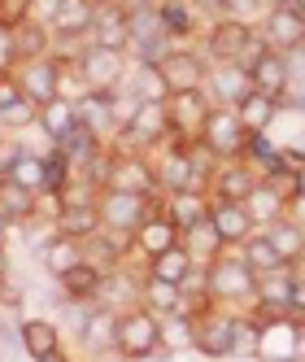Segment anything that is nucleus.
<instances>
[{
    "label": "nucleus",
    "mask_w": 305,
    "mask_h": 362,
    "mask_svg": "<svg viewBox=\"0 0 305 362\" xmlns=\"http://www.w3.org/2000/svg\"><path fill=\"white\" fill-rule=\"evenodd\" d=\"M201 140H205L222 162H240L249 153V127L240 122V114L232 105H214L210 118H205V132H201Z\"/></svg>",
    "instance_id": "20e7f679"
},
{
    "label": "nucleus",
    "mask_w": 305,
    "mask_h": 362,
    "mask_svg": "<svg viewBox=\"0 0 305 362\" xmlns=\"http://www.w3.org/2000/svg\"><path fill=\"white\" fill-rule=\"evenodd\" d=\"M92 5H96V9H100V5H118V0H92Z\"/></svg>",
    "instance_id": "4d7b16f0"
},
{
    "label": "nucleus",
    "mask_w": 305,
    "mask_h": 362,
    "mask_svg": "<svg viewBox=\"0 0 305 362\" xmlns=\"http://www.w3.org/2000/svg\"><path fill=\"white\" fill-rule=\"evenodd\" d=\"M79 262H83V240L61 236V231H57V240L48 245V253H44V267H48V275H53V279H61L66 271H74Z\"/></svg>",
    "instance_id": "e433bc0d"
},
{
    "label": "nucleus",
    "mask_w": 305,
    "mask_h": 362,
    "mask_svg": "<svg viewBox=\"0 0 305 362\" xmlns=\"http://www.w3.org/2000/svg\"><path fill=\"white\" fill-rule=\"evenodd\" d=\"M118 362H131V358H118Z\"/></svg>",
    "instance_id": "680f3d73"
},
{
    "label": "nucleus",
    "mask_w": 305,
    "mask_h": 362,
    "mask_svg": "<svg viewBox=\"0 0 305 362\" xmlns=\"http://www.w3.org/2000/svg\"><path fill=\"white\" fill-rule=\"evenodd\" d=\"M192 5H196V9H205V13H218V18H222L227 9H232V0H192Z\"/></svg>",
    "instance_id": "de8ad7c7"
},
{
    "label": "nucleus",
    "mask_w": 305,
    "mask_h": 362,
    "mask_svg": "<svg viewBox=\"0 0 305 362\" xmlns=\"http://www.w3.org/2000/svg\"><path fill=\"white\" fill-rule=\"evenodd\" d=\"M232 332H236V319L227 315H210L196 319V336H192V349L205 354V358H232Z\"/></svg>",
    "instance_id": "a211bd4d"
},
{
    "label": "nucleus",
    "mask_w": 305,
    "mask_h": 362,
    "mask_svg": "<svg viewBox=\"0 0 305 362\" xmlns=\"http://www.w3.org/2000/svg\"><path fill=\"white\" fill-rule=\"evenodd\" d=\"M96 205H100V218H105V227L109 231H118V236H136L140 231V223L157 210V197H144V192H122V188H100V197H96Z\"/></svg>",
    "instance_id": "f03ea898"
},
{
    "label": "nucleus",
    "mask_w": 305,
    "mask_h": 362,
    "mask_svg": "<svg viewBox=\"0 0 305 362\" xmlns=\"http://www.w3.org/2000/svg\"><path fill=\"white\" fill-rule=\"evenodd\" d=\"M262 35L275 53H288V48L305 44V13L297 5H270L266 22H262Z\"/></svg>",
    "instance_id": "f8f14e48"
},
{
    "label": "nucleus",
    "mask_w": 305,
    "mask_h": 362,
    "mask_svg": "<svg viewBox=\"0 0 305 362\" xmlns=\"http://www.w3.org/2000/svg\"><path fill=\"white\" fill-rule=\"evenodd\" d=\"M92 44H105V48H118V53H131V13L126 5H100L96 18H92Z\"/></svg>",
    "instance_id": "2eb2a0df"
},
{
    "label": "nucleus",
    "mask_w": 305,
    "mask_h": 362,
    "mask_svg": "<svg viewBox=\"0 0 305 362\" xmlns=\"http://www.w3.org/2000/svg\"><path fill=\"white\" fill-rule=\"evenodd\" d=\"M258 170H253V162H227L218 175H214V201H249V192L258 188Z\"/></svg>",
    "instance_id": "5701e85b"
},
{
    "label": "nucleus",
    "mask_w": 305,
    "mask_h": 362,
    "mask_svg": "<svg viewBox=\"0 0 305 362\" xmlns=\"http://www.w3.org/2000/svg\"><path fill=\"white\" fill-rule=\"evenodd\" d=\"M35 362H74L66 349H53V354H44V358H35Z\"/></svg>",
    "instance_id": "8fccbe9b"
},
{
    "label": "nucleus",
    "mask_w": 305,
    "mask_h": 362,
    "mask_svg": "<svg viewBox=\"0 0 305 362\" xmlns=\"http://www.w3.org/2000/svg\"><path fill=\"white\" fill-rule=\"evenodd\" d=\"M210 197L205 192H170L166 197V214L174 218V227L179 231H188V227H196V223H205L210 218Z\"/></svg>",
    "instance_id": "cd10ccee"
},
{
    "label": "nucleus",
    "mask_w": 305,
    "mask_h": 362,
    "mask_svg": "<svg viewBox=\"0 0 305 362\" xmlns=\"http://www.w3.org/2000/svg\"><path fill=\"white\" fill-rule=\"evenodd\" d=\"M292 297H297L292 267H279V271H262V275H258L253 301H270V305H288V310H292Z\"/></svg>",
    "instance_id": "c756f323"
},
{
    "label": "nucleus",
    "mask_w": 305,
    "mask_h": 362,
    "mask_svg": "<svg viewBox=\"0 0 305 362\" xmlns=\"http://www.w3.org/2000/svg\"><path fill=\"white\" fill-rule=\"evenodd\" d=\"M13 40H18V57L22 62H35V57H48L53 53V27H44V22H27V27H18L13 31ZM18 62V66H22Z\"/></svg>",
    "instance_id": "c9c22d12"
},
{
    "label": "nucleus",
    "mask_w": 305,
    "mask_h": 362,
    "mask_svg": "<svg viewBox=\"0 0 305 362\" xmlns=\"http://www.w3.org/2000/svg\"><path fill=\"white\" fill-rule=\"evenodd\" d=\"M210 88H214V100L218 105H240V100L253 92V74L244 70V66H236V62H222L218 70H210V79H205Z\"/></svg>",
    "instance_id": "412c9836"
},
{
    "label": "nucleus",
    "mask_w": 305,
    "mask_h": 362,
    "mask_svg": "<svg viewBox=\"0 0 305 362\" xmlns=\"http://www.w3.org/2000/svg\"><path fill=\"white\" fill-rule=\"evenodd\" d=\"M18 40H13V31H5L0 27V74H9V70H18Z\"/></svg>",
    "instance_id": "a18cd8bd"
},
{
    "label": "nucleus",
    "mask_w": 305,
    "mask_h": 362,
    "mask_svg": "<svg viewBox=\"0 0 305 362\" xmlns=\"http://www.w3.org/2000/svg\"><path fill=\"white\" fill-rule=\"evenodd\" d=\"M258 5H262V0H232V9H227V13H244V9L253 13V9H258Z\"/></svg>",
    "instance_id": "09e8293b"
},
{
    "label": "nucleus",
    "mask_w": 305,
    "mask_h": 362,
    "mask_svg": "<svg viewBox=\"0 0 305 362\" xmlns=\"http://www.w3.org/2000/svg\"><path fill=\"white\" fill-rule=\"evenodd\" d=\"M118 354L131 358V362H148V358L166 362L170 349L162 345V315H152L148 305L122 310V319H118Z\"/></svg>",
    "instance_id": "f257e3e1"
},
{
    "label": "nucleus",
    "mask_w": 305,
    "mask_h": 362,
    "mask_svg": "<svg viewBox=\"0 0 305 362\" xmlns=\"http://www.w3.org/2000/svg\"><path fill=\"white\" fill-rule=\"evenodd\" d=\"M9 279V249H0V284Z\"/></svg>",
    "instance_id": "603ef678"
},
{
    "label": "nucleus",
    "mask_w": 305,
    "mask_h": 362,
    "mask_svg": "<svg viewBox=\"0 0 305 362\" xmlns=\"http://www.w3.org/2000/svg\"><path fill=\"white\" fill-rule=\"evenodd\" d=\"M105 188H122V192H144L157 197V170H152L148 153H126V148H109V184Z\"/></svg>",
    "instance_id": "0eeeda50"
},
{
    "label": "nucleus",
    "mask_w": 305,
    "mask_h": 362,
    "mask_svg": "<svg viewBox=\"0 0 305 362\" xmlns=\"http://www.w3.org/2000/svg\"><path fill=\"white\" fill-rule=\"evenodd\" d=\"M92 18H96L92 0H57L48 27H53L57 44H74V48H79V35H92Z\"/></svg>",
    "instance_id": "9b49d317"
},
{
    "label": "nucleus",
    "mask_w": 305,
    "mask_h": 362,
    "mask_svg": "<svg viewBox=\"0 0 305 362\" xmlns=\"http://www.w3.org/2000/svg\"><path fill=\"white\" fill-rule=\"evenodd\" d=\"M266 236L275 240L279 257H284V267H292V262H301V257H305V227L297 218H275L266 227Z\"/></svg>",
    "instance_id": "7c9ffc66"
},
{
    "label": "nucleus",
    "mask_w": 305,
    "mask_h": 362,
    "mask_svg": "<svg viewBox=\"0 0 305 362\" xmlns=\"http://www.w3.org/2000/svg\"><path fill=\"white\" fill-rule=\"evenodd\" d=\"M244 210L253 214V227H270L275 218H284V210H288V197L279 192L275 184H266V179H258V188L249 192Z\"/></svg>",
    "instance_id": "a878e982"
},
{
    "label": "nucleus",
    "mask_w": 305,
    "mask_h": 362,
    "mask_svg": "<svg viewBox=\"0 0 305 362\" xmlns=\"http://www.w3.org/2000/svg\"><path fill=\"white\" fill-rule=\"evenodd\" d=\"M105 275L109 271H100L96 262H83L74 267V271H66L57 284H61V297L66 301H74V305H83V301H100V288H105Z\"/></svg>",
    "instance_id": "aec40b11"
},
{
    "label": "nucleus",
    "mask_w": 305,
    "mask_h": 362,
    "mask_svg": "<svg viewBox=\"0 0 305 362\" xmlns=\"http://www.w3.org/2000/svg\"><path fill=\"white\" fill-rule=\"evenodd\" d=\"M192 336H196V319H188L184 310H179V315H166V319H162V345H166L170 354L192 349Z\"/></svg>",
    "instance_id": "79ce46f5"
},
{
    "label": "nucleus",
    "mask_w": 305,
    "mask_h": 362,
    "mask_svg": "<svg viewBox=\"0 0 305 362\" xmlns=\"http://www.w3.org/2000/svg\"><path fill=\"white\" fill-rule=\"evenodd\" d=\"M184 240V231L174 227V218L166 214V201L152 210L144 223H140V231L131 236V253H140V257H157V253H166V249H174Z\"/></svg>",
    "instance_id": "1a4fd4ad"
},
{
    "label": "nucleus",
    "mask_w": 305,
    "mask_h": 362,
    "mask_svg": "<svg viewBox=\"0 0 305 362\" xmlns=\"http://www.w3.org/2000/svg\"><path fill=\"white\" fill-rule=\"evenodd\" d=\"M118 310L114 305H92L88 310V319H83V327H79V341H83V349L88 354H109V349H118Z\"/></svg>",
    "instance_id": "dca6fc26"
},
{
    "label": "nucleus",
    "mask_w": 305,
    "mask_h": 362,
    "mask_svg": "<svg viewBox=\"0 0 305 362\" xmlns=\"http://www.w3.org/2000/svg\"><path fill=\"white\" fill-rule=\"evenodd\" d=\"M297 9H301V13H305V0H297Z\"/></svg>",
    "instance_id": "bf43d9fd"
},
{
    "label": "nucleus",
    "mask_w": 305,
    "mask_h": 362,
    "mask_svg": "<svg viewBox=\"0 0 305 362\" xmlns=\"http://www.w3.org/2000/svg\"><path fill=\"white\" fill-rule=\"evenodd\" d=\"M270 5H297V0H270Z\"/></svg>",
    "instance_id": "13d9d810"
},
{
    "label": "nucleus",
    "mask_w": 305,
    "mask_h": 362,
    "mask_svg": "<svg viewBox=\"0 0 305 362\" xmlns=\"http://www.w3.org/2000/svg\"><path fill=\"white\" fill-rule=\"evenodd\" d=\"M126 9H136V5H157V0H122Z\"/></svg>",
    "instance_id": "6e6d98bb"
},
{
    "label": "nucleus",
    "mask_w": 305,
    "mask_h": 362,
    "mask_svg": "<svg viewBox=\"0 0 305 362\" xmlns=\"http://www.w3.org/2000/svg\"><path fill=\"white\" fill-rule=\"evenodd\" d=\"M22 153H27V144H22V140H5V136H0V179L13 170V162L22 158Z\"/></svg>",
    "instance_id": "49530a36"
},
{
    "label": "nucleus",
    "mask_w": 305,
    "mask_h": 362,
    "mask_svg": "<svg viewBox=\"0 0 305 362\" xmlns=\"http://www.w3.org/2000/svg\"><path fill=\"white\" fill-rule=\"evenodd\" d=\"M192 0H157V13H162V27H166V35L179 44L184 35H192Z\"/></svg>",
    "instance_id": "a19ab883"
},
{
    "label": "nucleus",
    "mask_w": 305,
    "mask_h": 362,
    "mask_svg": "<svg viewBox=\"0 0 305 362\" xmlns=\"http://www.w3.org/2000/svg\"><path fill=\"white\" fill-rule=\"evenodd\" d=\"M144 305L152 310V315H179V305H184V288L179 284H170V279H152L144 275Z\"/></svg>",
    "instance_id": "f704fd0d"
},
{
    "label": "nucleus",
    "mask_w": 305,
    "mask_h": 362,
    "mask_svg": "<svg viewBox=\"0 0 305 362\" xmlns=\"http://www.w3.org/2000/svg\"><path fill=\"white\" fill-rule=\"evenodd\" d=\"M126 88H131L140 100H152V105H166V100L174 96L157 62H136V70H131V79H126Z\"/></svg>",
    "instance_id": "bb28decb"
},
{
    "label": "nucleus",
    "mask_w": 305,
    "mask_h": 362,
    "mask_svg": "<svg viewBox=\"0 0 305 362\" xmlns=\"http://www.w3.org/2000/svg\"><path fill=\"white\" fill-rule=\"evenodd\" d=\"M210 223L222 236V245H244L253 236V214L244 210V201H214L210 205Z\"/></svg>",
    "instance_id": "6ab92c4d"
},
{
    "label": "nucleus",
    "mask_w": 305,
    "mask_h": 362,
    "mask_svg": "<svg viewBox=\"0 0 305 362\" xmlns=\"http://www.w3.org/2000/svg\"><path fill=\"white\" fill-rule=\"evenodd\" d=\"M249 74H253V88H258V92H266V96H275V100H284V96H288L292 74H288V66H284V53L266 48V53L258 57V66H253Z\"/></svg>",
    "instance_id": "393cba45"
},
{
    "label": "nucleus",
    "mask_w": 305,
    "mask_h": 362,
    "mask_svg": "<svg viewBox=\"0 0 305 362\" xmlns=\"http://www.w3.org/2000/svg\"><path fill=\"white\" fill-rule=\"evenodd\" d=\"M35 18V0H0V27L5 31H18Z\"/></svg>",
    "instance_id": "c03bdc74"
},
{
    "label": "nucleus",
    "mask_w": 305,
    "mask_h": 362,
    "mask_svg": "<svg viewBox=\"0 0 305 362\" xmlns=\"http://www.w3.org/2000/svg\"><path fill=\"white\" fill-rule=\"evenodd\" d=\"M240 257H244V262L253 267V271H279V267H284V257H279V249H275V240L266 236V231H253V236L240 245Z\"/></svg>",
    "instance_id": "4c0bfd02"
},
{
    "label": "nucleus",
    "mask_w": 305,
    "mask_h": 362,
    "mask_svg": "<svg viewBox=\"0 0 305 362\" xmlns=\"http://www.w3.org/2000/svg\"><path fill=\"white\" fill-rule=\"evenodd\" d=\"M53 227L61 231V236L88 240V236H96V231L105 227V218H100L96 197H74V192H66V205H61V214L53 218Z\"/></svg>",
    "instance_id": "9d476101"
},
{
    "label": "nucleus",
    "mask_w": 305,
    "mask_h": 362,
    "mask_svg": "<svg viewBox=\"0 0 305 362\" xmlns=\"http://www.w3.org/2000/svg\"><path fill=\"white\" fill-rule=\"evenodd\" d=\"M249 40H253L249 22L236 18V13H222V18H214V27H210V35H205V48H210L214 62H236V57L244 53Z\"/></svg>",
    "instance_id": "4468645a"
},
{
    "label": "nucleus",
    "mask_w": 305,
    "mask_h": 362,
    "mask_svg": "<svg viewBox=\"0 0 305 362\" xmlns=\"http://www.w3.org/2000/svg\"><path fill=\"white\" fill-rule=\"evenodd\" d=\"M79 118V110H74V100H66V96H57V100H48V105H40V127L53 140H61L66 132H70V122Z\"/></svg>",
    "instance_id": "58836bf2"
},
{
    "label": "nucleus",
    "mask_w": 305,
    "mask_h": 362,
    "mask_svg": "<svg viewBox=\"0 0 305 362\" xmlns=\"http://www.w3.org/2000/svg\"><path fill=\"white\" fill-rule=\"evenodd\" d=\"M9 231H13V223H9L5 214H0V249H5V245H9Z\"/></svg>",
    "instance_id": "3c124183"
},
{
    "label": "nucleus",
    "mask_w": 305,
    "mask_h": 362,
    "mask_svg": "<svg viewBox=\"0 0 305 362\" xmlns=\"http://www.w3.org/2000/svg\"><path fill=\"white\" fill-rule=\"evenodd\" d=\"M184 249L192 253V262L210 267V262H214V257H218L227 245H222V236L214 231V223L205 218V223H196V227H188V231H184Z\"/></svg>",
    "instance_id": "72a5a7b5"
},
{
    "label": "nucleus",
    "mask_w": 305,
    "mask_h": 362,
    "mask_svg": "<svg viewBox=\"0 0 305 362\" xmlns=\"http://www.w3.org/2000/svg\"><path fill=\"white\" fill-rule=\"evenodd\" d=\"M157 66H162V74H166L170 92H196V88H205V79H210L205 62H201L192 48H179V44H174Z\"/></svg>",
    "instance_id": "ddd939ff"
},
{
    "label": "nucleus",
    "mask_w": 305,
    "mask_h": 362,
    "mask_svg": "<svg viewBox=\"0 0 305 362\" xmlns=\"http://www.w3.org/2000/svg\"><path fill=\"white\" fill-rule=\"evenodd\" d=\"M258 341H262V323H258V319H236L232 358H258Z\"/></svg>",
    "instance_id": "37998d69"
},
{
    "label": "nucleus",
    "mask_w": 305,
    "mask_h": 362,
    "mask_svg": "<svg viewBox=\"0 0 305 362\" xmlns=\"http://www.w3.org/2000/svg\"><path fill=\"white\" fill-rule=\"evenodd\" d=\"M13 74H18L22 92H27L35 105H48V100L61 96V57H57V53L35 57V62H22Z\"/></svg>",
    "instance_id": "6e6552de"
},
{
    "label": "nucleus",
    "mask_w": 305,
    "mask_h": 362,
    "mask_svg": "<svg viewBox=\"0 0 305 362\" xmlns=\"http://www.w3.org/2000/svg\"><path fill=\"white\" fill-rule=\"evenodd\" d=\"M297 197H305V162L297 166Z\"/></svg>",
    "instance_id": "864d4df0"
},
{
    "label": "nucleus",
    "mask_w": 305,
    "mask_h": 362,
    "mask_svg": "<svg viewBox=\"0 0 305 362\" xmlns=\"http://www.w3.org/2000/svg\"><path fill=\"white\" fill-rule=\"evenodd\" d=\"M192 253L184 249V240L179 245H174V249H166V253H157V257H148V275L152 279H170V284H179V288H184V279L192 275Z\"/></svg>",
    "instance_id": "2f4dec72"
},
{
    "label": "nucleus",
    "mask_w": 305,
    "mask_h": 362,
    "mask_svg": "<svg viewBox=\"0 0 305 362\" xmlns=\"http://www.w3.org/2000/svg\"><path fill=\"white\" fill-rule=\"evenodd\" d=\"M236 114H240V122L249 127V132H266V127L279 118V100L275 96H266V92H258L253 88L240 105H236Z\"/></svg>",
    "instance_id": "473e14b6"
},
{
    "label": "nucleus",
    "mask_w": 305,
    "mask_h": 362,
    "mask_svg": "<svg viewBox=\"0 0 305 362\" xmlns=\"http://www.w3.org/2000/svg\"><path fill=\"white\" fill-rule=\"evenodd\" d=\"M126 57L131 53H118V48H105V44H83L79 48V70L92 92H118L131 70H126Z\"/></svg>",
    "instance_id": "7ed1b4c3"
},
{
    "label": "nucleus",
    "mask_w": 305,
    "mask_h": 362,
    "mask_svg": "<svg viewBox=\"0 0 305 362\" xmlns=\"http://www.w3.org/2000/svg\"><path fill=\"white\" fill-rule=\"evenodd\" d=\"M0 214H5L13 227H27V223H35V214H40V192H31V188H22L18 179H0Z\"/></svg>",
    "instance_id": "4be33fe9"
},
{
    "label": "nucleus",
    "mask_w": 305,
    "mask_h": 362,
    "mask_svg": "<svg viewBox=\"0 0 305 362\" xmlns=\"http://www.w3.org/2000/svg\"><path fill=\"white\" fill-rule=\"evenodd\" d=\"M74 110H79V118H83L105 144L118 136V127H114V92H83L79 100H74Z\"/></svg>",
    "instance_id": "b1692460"
},
{
    "label": "nucleus",
    "mask_w": 305,
    "mask_h": 362,
    "mask_svg": "<svg viewBox=\"0 0 305 362\" xmlns=\"http://www.w3.org/2000/svg\"><path fill=\"white\" fill-rule=\"evenodd\" d=\"M292 279H297V284H305V257H301V262H292Z\"/></svg>",
    "instance_id": "5fc2aeb1"
},
{
    "label": "nucleus",
    "mask_w": 305,
    "mask_h": 362,
    "mask_svg": "<svg viewBox=\"0 0 305 362\" xmlns=\"http://www.w3.org/2000/svg\"><path fill=\"white\" fill-rule=\"evenodd\" d=\"M9 179H18V184L31 188V192H48V162L40 153H22L13 162V170H9Z\"/></svg>",
    "instance_id": "ea45409f"
},
{
    "label": "nucleus",
    "mask_w": 305,
    "mask_h": 362,
    "mask_svg": "<svg viewBox=\"0 0 305 362\" xmlns=\"http://www.w3.org/2000/svg\"><path fill=\"white\" fill-rule=\"evenodd\" d=\"M214 110V100L205 88L196 92H174L166 100V114H170V140H201V132H205V118Z\"/></svg>",
    "instance_id": "423d86ee"
},
{
    "label": "nucleus",
    "mask_w": 305,
    "mask_h": 362,
    "mask_svg": "<svg viewBox=\"0 0 305 362\" xmlns=\"http://www.w3.org/2000/svg\"><path fill=\"white\" fill-rule=\"evenodd\" d=\"M258 362H301V341H297V323L292 319L262 323Z\"/></svg>",
    "instance_id": "f3484780"
},
{
    "label": "nucleus",
    "mask_w": 305,
    "mask_h": 362,
    "mask_svg": "<svg viewBox=\"0 0 305 362\" xmlns=\"http://www.w3.org/2000/svg\"><path fill=\"white\" fill-rule=\"evenodd\" d=\"M205 271H210L214 301H244V297H253V288H258V271H253L240 253L236 257L232 253H218Z\"/></svg>",
    "instance_id": "39448f33"
},
{
    "label": "nucleus",
    "mask_w": 305,
    "mask_h": 362,
    "mask_svg": "<svg viewBox=\"0 0 305 362\" xmlns=\"http://www.w3.org/2000/svg\"><path fill=\"white\" fill-rule=\"evenodd\" d=\"M18 327H22V354H27L31 362L44 358V354H53V349H61V332H57L53 319H22Z\"/></svg>",
    "instance_id": "c85d7f7f"
},
{
    "label": "nucleus",
    "mask_w": 305,
    "mask_h": 362,
    "mask_svg": "<svg viewBox=\"0 0 305 362\" xmlns=\"http://www.w3.org/2000/svg\"><path fill=\"white\" fill-rule=\"evenodd\" d=\"M0 136H5V122H0Z\"/></svg>",
    "instance_id": "052dcab7"
}]
</instances>
